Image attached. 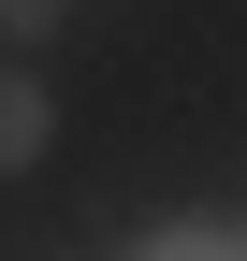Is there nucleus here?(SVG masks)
I'll list each match as a JSON object with an SVG mask.
<instances>
[{
	"label": "nucleus",
	"instance_id": "obj_1",
	"mask_svg": "<svg viewBox=\"0 0 247 261\" xmlns=\"http://www.w3.org/2000/svg\"><path fill=\"white\" fill-rule=\"evenodd\" d=\"M29 160H44V87L0 73V174H29Z\"/></svg>",
	"mask_w": 247,
	"mask_h": 261
},
{
	"label": "nucleus",
	"instance_id": "obj_3",
	"mask_svg": "<svg viewBox=\"0 0 247 261\" xmlns=\"http://www.w3.org/2000/svg\"><path fill=\"white\" fill-rule=\"evenodd\" d=\"M44 15H58V0H0V29H15V44H29V29H44Z\"/></svg>",
	"mask_w": 247,
	"mask_h": 261
},
{
	"label": "nucleus",
	"instance_id": "obj_2",
	"mask_svg": "<svg viewBox=\"0 0 247 261\" xmlns=\"http://www.w3.org/2000/svg\"><path fill=\"white\" fill-rule=\"evenodd\" d=\"M131 261H247V247H233V232H145Z\"/></svg>",
	"mask_w": 247,
	"mask_h": 261
}]
</instances>
